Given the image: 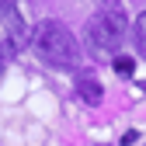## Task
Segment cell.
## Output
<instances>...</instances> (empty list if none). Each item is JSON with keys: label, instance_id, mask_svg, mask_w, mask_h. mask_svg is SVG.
<instances>
[{"label": "cell", "instance_id": "obj_1", "mask_svg": "<svg viewBox=\"0 0 146 146\" xmlns=\"http://www.w3.org/2000/svg\"><path fill=\"white\" fill-rule=\"evenodd\" d=\"M31 45H35V56H38L45 66H52V70H73L77 59H80V45H77L73 31L63 21H42V25H35Z\"/></svg>", "mask_w": 146, "mask_h": 146}, {"label": "cell", "instance_id": "obj_2", "mask_svg": "<svg viewBox=\"0 0 146 146\" xmlns=\"http://www.w3.org/2000/svg\"><path fill=\"white\" fill-rule=\"evenodd\" d=\"M125 28H129V21H125V11L115 4V0L101 4V11L87 21V31H84L90 56H98V59L115 56L118 45H122V38H125Z\"/></svg>", "mask_w": 146, "mask_h": 146}, {"label": "cell", "instance_id": "obj_3", "mask_svg": "<svg viewBox=\"0 0 146 146\" xmlns=\"http://www.w3.org/2000/svg\"><path fill=\"white\" fill-rule=\"evenodd\" d=\"M28 42H31V31L25 25L21 11L11 0H0V52L4 56H17Z\"/></svg>", "mask_w": 146, "mask_h": 146}, {"label": "cell", "instance_id": "obj_4", "mask_svg": "<svg viewBox=\"0 0 146 146\" xmlns=\"http://www.w3.org/2000/svg\"><path fill=\"white\" fill-rule=\"evenodd\" d=\"M77 94L87 101V104H101V84H98V77H90V73H80L77 77Z\"/></svg>", "mask_w": 146, "mask_h": 146}, {"label": "cell", "instance_id": "obj_5", "mask_svg": "<svg viewBox=\"0 0 146 146\" xmlns=\"http://www.w3.org/2000/svg\"><path fill=\"white\" fill-rule=\"evenodd\" d=\"M132 38H136V49H139V56H146V11L136 17V25H132Z\"/></svg>", "mask_w": 146, "mask_h": 146}, {"label": "cell", "instance_id": "obj_6", "mask_svg": "<svg viewBox=\"0 0 146 146\" xmlns=\"http://www.w3.org/2000/svg\"><path fill=\"white\" fill-rule=\"evenodd\" d=\"M132 70H136V63L129 56H115V73L118 77H132Z\"/></svg>", "mask_w": 146, "mask_h": 146}, {"label": "cell", "instance_id": "obj_7", "mask_svg": "<svg viewBox=\"0 0 146 146\" xmlns=\"http://www.w3.org/2000/svg\"><path fill=\"white\" fill-rule=\"evenodd\" d=\"M0 73H4V52H0Z\"/></svg>", "mask_w": 146, "mask_h": 146}]
</instances>
